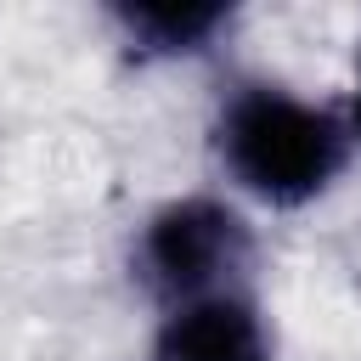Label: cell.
Returning a JSON list of instances; mask_svg holds the SVG:
<instances>
[{"label": "cell", "mask_w": 361, "mask_h": 361, "mask_svg": "<svg viewBox=\"0 0 361 361\" xmlns=\"http://www.w3.org/2000/svg\"><path fill=\"white\" fill-rule=\"evenodd\" d=\"M355 130L316 102H299L276 85H237L214 118V147L237 186L254 197L293 209L327 192L350 158Z\"/></svg>", "instance_id": "obj_1"}, {"label": "cell", "mask_w": 361, "mask_h": 361, "mask_svg": "<svg viewBox=\"0 0 361 361\" xmlns=\"http://www.w3.org/2000/svg\"><path fill=\"white\" fill-rule=\"evenodd\" d=\"M248 259H254V231L220 197H175V203H164L141 226V243H135V271L169 305L231 293L237 276L248 271Z\"/></svg>", "instance_id": "obj_2"}, {"label": "cell", "mask_w": 361, "mask_h": 361, "mask_svg": "<svg viewBox=\"0 0 361 361\" xmlns=\"http://www.w3.org/2000/svg\"><path fill=\"white\" fill-rule=\"evenodd\" d=\"M152 361H271V333L248 293H209L169 305L152 333Z\"/></svg>", "instance_id": "obj_3"}, {"label": "cell", "mask_w": 361, "mask_h": 361, "mask_svg": "<svg viewBox=\"0 0 361 361\" xmlns=\"http://www.w3.org/2000/svg\"><path fill=\"white\" fill-rule=\"evenodd\" d=\"M113 23L124 28L135 56H186V51H203L231 23V6H214V0H141V6H113Z\"/></svg>", "instance_id": "obj_4"}, {"label": "cell", "mask_w": 361, "mask_h": 361, "mask_svg": "<svg viewBox=\"0 0 361 361\" xmlns=\"http://www.w3.org/2000/svg\"><path fill=\"white\" fill-rule=\"evenodd\" d=\"M350 130H355V141H361V79H355V107H350Z\"/></svg>", "instance_id": "obj_5"}]
</instances>
